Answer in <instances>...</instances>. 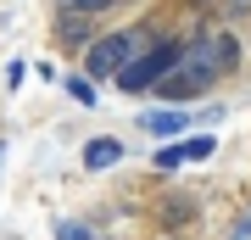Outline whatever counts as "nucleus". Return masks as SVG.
<instances>
[{
  "label": "nucleus",
  "instance_id": "obj_8",
  "mask_svg": "<svg viewBox=\"0 0 251 240\" xmlns=\"http://www.w3.org/2000/svg\"><path fill=\"white\" fill-rule=\"evenodd\" d=\"M112 6H128V0H67L62 11H78V17H100V11H112Z\"/></svg>",
  "mask_w": 251,
  "mask_h": 240
},
{
  "label": "nucleus",
  "instance_id": "obj_12",
  "mask_svg": "<svg viewBox=\"0 0 251 240\" xmlns=\"http://www.w3.org/2000/svg\"><path fill=\"white\" fill-rule=\"evenodd\" d=\"M229 240H251V213H240V218H234V229H229Z\"/></svg>",
  "mask_w": 251,
  "mask_h": 240
},
{
  "label": "nucleus",
  "instance_id": "obj_7",
  "mask_svg": "<svg viewBox=\"0 0 251 240\" xmlns=\"http://www.w3.org/2000/svg\"><path fill=\"white\" fill-rule=\"evenodd\" d=\"M179 151H184V162H206V157L218 151V140H212V134H196V140H184Z\"/></svg>",
  "mask_w": 251,
  "mask_h": 240
},
{
  "label": "nucleus",
  "instance_id": "obj_14",
  "mask_svg": "<svg viewBox=\"0 0 251 240\" xmlns=\"http://www.w3.org/2000/svg\"><path fill=\"white\" fill-rule=\"evenodd\" d=\"M212 6H224L229 17H240V11H251V0H212Z\"/></svg>",
  "mask_w": 251,
  "mask_h": 240
},
{
  "label": "nucleus",
  "instance_id": "obj_11",
  "mask_svg": "<svg viewBox=\"0 0 251 240\" xmlns=\"http://www.w3.org/2000/svg\"><path fill=\"white\" fill-rule=\"evenodd\" d=\"M6 84L23 89V84H28V62H11V67H6Z\"/></svg>",
  "mask_w": 251,
  "mask_h": 240
},
{
  "label": "nucleus",
  "instance_id": "obj_2",
  "mask_svg": "<svg viewBox=\"0 0 251 240\" xmlns=\"http://www.w3.org/2000/svg\"><path fill=\"white\" fill-rule=\"evenodd\" d=\"M140 51H145V45H140V34H134V28L100 34L90 51H84V79H112V84H117V79H123V67L134 62Z\"/></svg>",
  "mask_w": 251,
  "mask_h": 240
},
{
  "label": "nucleus",
  "instance_id": "obj_15",
  "mask_svg": "<svg viewBox=\"0 0 251 240\" xmlns=\"http://www.w3.org/2000/svg\"><path fill=\"white\" fill-rule=\"evenodd\" d=\"M0 162H6V145H0Z\"/></svg>",
  "mask_w": 251,
  "mask_h": 240
},
{
  "label": "nucleus",
  "instance_id": "obj_9",
  "mask_svg": "<svg viewBox=\"0 0 251 240\" xmlns=\"http://www.w3.org/2000/svg\"><path fill=\"white\" fill-rule=\"evenodd\" d=\"M67 95L78 101V107H95V79H84V73H78V79H67Z\"/></svg>",
  "mask_w": 251,
  "mask_h": 240
},
{
  "label": "nucleus",
  "instance_id": "obj_3",
  "mask_svg": "<svg viewBox=\"0 0 251 240\" xmlns=\"http://www.w3.org/2000/svg\"><path fill=\"white\" fill-rule=\"evenodd\" d=\"M156 218L168 223V229H184V223H196V218H201V201H196V196H162Z\"/></svg>",
  "mask_w": 251,
  "mask_h": 240
},
{
  "label": "nucleus",
  "instance_id": "obj_1",
  "mask_svg": "<svg viewBox=\"0 0 251 240\" xmlns=\"http://www.w3.org/2000/svg\"><path fill=\"white\" fill-rule=\"evenodd\" d=\"M184 51H190L184 39H156V45H145V51L134 56V62L123 67L117 89H123V95H156V84L168 79V73H179Z\"/></svg>",
  "mask_w": 251,
  "mask_h": 240
},
{
  "label": "nucleus",
  "instance_id": "obj_5",
  "mask_svg": "<svg viewBox=\"0 0 251 240\" xmlns=\"http://www.w3.org/2000/svg\"><path fill=\"white\" fill-rule=\"evenodd\" d=\"M117 157H123V145H117V140H90V145H84V168H90V173L112 168Z\"/></svg>",
  "mask_w": 251,
  "mask_h": 240
},
{
  "label": "nucleus",
  "instance_id": "obj_6",
  "mask_svg": "<svg viewBox=\"0 0 251 240\" xmlns=\"http://www.w3.org/2000/svg\"><path fill=\"white\" fill-rule=\"evenodd\" d=\"M140 129H145V134H156V140H168V134H179V129H184V112H145V117H140Z\"/></svg>",
  "mask_w": 251,
  "mask_h": 240
},
{
  "label": "nucleus",
  "instance_id": "obj_16",
  "mask_svg": "<svg viewBox=\"0 0 251 240\" xmlns=\"http://www.w3.org/2000/svg\"><path fill=\"white\" fill-rule=\"evenodd\" d=\"M62 6H67V0H62Z\"/></svg>",
  "mask_w": 251,
  "mask_h": 240
},
{
  "label": "nucleus",
  "instance_id": "obj_10",
  "mask_svg": "<svg viewBox=\"0 0 251 240\" xmlns=\"http://www.w3.org/2000/svg\"><path fill=\"white\" fill-rule=\"evenodd\" d=\"M156 168H162V173L184 168V151H179V145H162V151H156Z\"/></svg>",
  "mask_w": 251,
  "mask_h": 240
},
{
  "label": "nucleus",
  "instance_id": "obj_13",
  "mask_svg": "<svg viewBox=\"0 0 251 240\" xmlns=\"http://www.w3.org/2000/svg\"><path fill=\"white\" fill-rule=\"evenodd\" d=\"M56 240H90V235H84L78 223H56Z\"/></svg>",
  "mask_w": 251,
  "mask_h": 240
},
{
  "label": "nucleus",
  "instance_id": "obj_4",
  "mask_svg": "<svg viewBox=\"0 0 251 240\" xmlns=\"http://www.w3.org/2000/svg\"><path fill=\"white\" fill-rule=\"evenodd\" d=\"M56 45H95V39H90V17L62 11V23H56Z\"/></svg>",
  "mask_w": 251,
  "mask_h": 240
}]
</instances>
